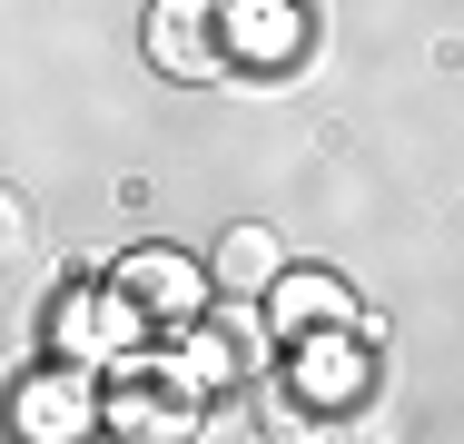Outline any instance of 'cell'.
<instances>
[{
    "mask_svg": "<svg viewBox=\"0 0 464 444\" xmlns=\"http://www.w3.org/2000/svg\"><path fill=\"white\" fill-rule=\"evenodd\" d=\"M198 425H208V395L179 375V355L169 365L129 355L99 375V435L109 444H198Z\"/></svg>",
    "mask_w": 464,
    "mask_h": 444,
    "instance_id": "obj_1",
    "label": "cell"
},
{
    "mask_svg": "<svg viewBox=\"0 0 464 444\" xmlns=\"http://www.w3.org/2000/svg\"><path fill=\"white\" fill-rule=\"evenodd\" d=\"M0 435H10V444H90L99 435V375H90V365H70V355H50L40 375L10 385Z\"/></svg>",
    "mask_w": 464,
    "mask_h": 444,
    "instance_id": "obj_2",
    "label": "cell"
},
{
    "mask_svg": "<svg viewBox=\"0 0 464 444\" xmlns=\"http://www.w3.org/2000/svg\"><path fill=\"white\" fill-rule=\"evenodd\" d=\"M109 286L139 306V326H149V336H159V326H169V336L198 326V316H208V296H218V286H208V266L179 257V247H139V257H119Z\"/></svg>",
    "mask_w": 464,
    "mask_h": 444,
    "instance_id": "obj_3",
    "label": "cell"
},
{
    "mask_svg": "<svg viewBox=\"0 0 464 444\" xmlns=\"http://www.w3.org/2000/svg\"><path fill=\"white\" fill-rule=\"evenodd\" d=\"M50 336H60L70 365H90V375H99V365H129V355L149 346V326H139V306H129L119 286H70Z\"/></svg>",
    "mask_w": 464,
    "mask_h": 444,
    "instance_id": "obj_4",
    "label": "cell"
},
{
    "mask_svg": "<svg viewBox=\"0 0 464 444\" xmlns=\"http://www.w3.org/2000/svg\"><path fill=\"white\" fill-rule=\"evenodd\" d=\"M149 60L169 80H227V0H149Z\"/></svg>",
    "mask_w": 464,
    "mask_h": 444,
    "instance_id": "obj_5",
    "label": "cell"
},
{
    "mask_svg": "<svg viewBox=\"0 0 464 444\" xmlns=\"http://www.w3.org/2000/svg\"><path fill=\"white\" fill-rule=\"evenodd\" d=\"M257 365H267V336H257V316H247V306H227V316L208 306L198 326H179V375L198 385V395H218V385H247Z\"/></svg>",
    "mask_w": 464,
    "mask_h": 444,
    "instance_id": "obj_6",
    "label": "cell"
},
{
    "mask_svg": "<svg viewBox=\"0 0 464 444\" xmlns=\"http://www.w3.org/2000/svg\"><path fill=\"white\" fill-rule=\"evenodd\" d=\"M267 326H277L286 346H296V336H336V326H356V286L326 276V266H277V286H267Z\"/></svg>",
    "mask_w": 464,
    "mask_h": 444,
    "instance_id": "obj_7",
    "label": "cell"
},
{
    "mask_svg": "<svg viewBox=\"0 0 464 444\" xmlns=\"http://www.w3.org/2000/svg\"><path fill=\"white\" fill-rule=\"evenodd\" d=\"M306 0H227V70H296Z\"/></svg>",
    "mask_w": 464,
    "mask_h": 444,
    "instance_id": "obj_8",
    "label": "cell"
},
{
    "mask_svg": "<svg viewBox=\"0 0 464 444\" xmlns=\"http://www.w3.org/2000/svg\"><path fill=\"white\" fill-rule=\"evenodd\" d=\"M366 346H356V326H336V336H296V395L316 405V415H346V405H366Z\"/></svg>",
    "mask_w": 464,
    "mask_h": 444,
    "instance_id": "obj_9",
    "label": "cell"
},
{
    "mask_svg": "<svg viewBox=\"0 0 464 444\" xmlns=\"http://www.w3.org/2000/svg\"><path fill=\"white\" fill-rule=\"evenodd\" d=\"M277 266H286V247L267 237V227H227L218 257H208V286H227V296H267Z\"/></svg>",
    "mask_w": 464,
    "mask_h": 444,
    "instance_id": "obj_10",
    "label": "cell"
},
{
    "mask_svg": "<svg viewBox=\"0 0 464 444\" xmlns=\"http://www.w3.org/2000/svg\"><path fill=\"white\" fill-rule=\"evenodd\" d=\"M30 257H40V208H30L20 188H0V276L30 266Z\"/></svg>",
    "mask_w": 464,
    "mask_h": 444,
    "instance_id": "obj_11",
    "label": "cell"
}]
</instances>
